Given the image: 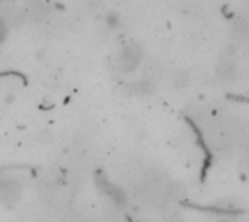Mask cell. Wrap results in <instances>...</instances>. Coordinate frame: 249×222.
<instances>
[{"instance_id": "1", "label": "cell", "mask_w": 249, "mask_h": 222, "mask_svg": "<svg viewBox=\"0 0 249 222\" xmlns=\"http://www.w3.org/2000/svg\"><path fill=\"white\" fill-rule=\"evenodd\" d=\"M142 60V49L137 44H127L118 54L117 65L120 71L130 73L137 68Z\"/></svg>"}, {"instance_id": "2", "label": "cell", "mask_w": 249, "mask_h": 222, "mask_svg": "<svg viewBox=\"0 0 249 222\" xmlns=\"http://www.w3.org/2000/svg\"><path fill=\"white\" fill-rule=\"evenodd\" d=\"M96 183H98V186L102 189V192H105L108 196H111L115 202H118V204H123V202H124V195H123V192H121L118 188H115L111 182H108V180L105 179V176L98 174V176H96Z\"/></svg>"}, {"instance_id": "3", "label": "cell", "mask_w": 249, "mask_h": 222, "mask_svg": "<svg viewBox=\"0 0 249 222\" xmlns=\"http://www.w3.org/2000/svg\"><path fill=\"white\" fill-rule=\"evenodd\" d=\"M150 89H152V84L149 83V81H140V83H137V84H134V93L136 95H146V93H149L150 92Z\"/></svg>"}, {"instance_id": "4", "label": "cell", "mask_w": 249, "mask_h": 222, "mask_svg": "<svg viewBox=\"0 0 249 222\" xmlns=\"http://www.w3.org/2000/svg\"><path fill=\"white\" fill-rule=\"evenodd\" d=\"M7 32H9V29H7V23L4 22V19H3V17H0V44L6 39Z\"/></svg>"}, {"instance_id": "5", "label": "cell", "mask_w": 249, "mask_h": 222, "mask_svg": "<svg viewBox=\"0 0 249 222\" xmlns=\"http://www.w3.org/2000/svg\"><path fill=\"white\" fill-rule=\"evenodd\" d=\"M108 25H109L111 28L117 26V25H118V16H117V15H109V16H108Z\"/></svg>"}]
</instances>
